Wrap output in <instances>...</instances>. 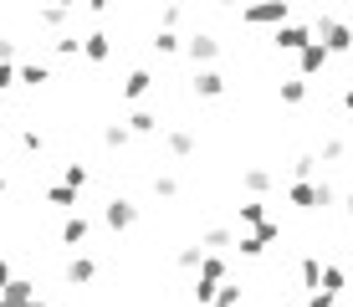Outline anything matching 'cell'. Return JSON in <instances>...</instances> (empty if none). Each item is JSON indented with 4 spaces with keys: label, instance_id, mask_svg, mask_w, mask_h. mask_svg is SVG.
<instances>
[{
    "label": "cell",
    "instance_id": "836d02e7",
    "mask_svg": "<svg viewBox=\"0 0 353 307\" xmlns=\"http://www.w3.org/2000/svg\"><path fill=\"white\" fill-rule=\"evenodd\" d=\"M323 287L338 297V292H343V266H323Z\"/></svg>",
    "mask_w": 353,
    "mask_h": 307
},
{
    "label": "cell",
    "instance_id": "4fadbf2b",
    "mask_svg": "<svg viewBox=\"0 0 353 307\" xmlns=\"http://www.w3.org/2000/svg\"><path fill=\"white\" fill-rule=\"evenodd\" d=\"M164 149L174 154V159H190V154H194V133H190V128H169V133H164Z\"/></svg>",
    "mask_w": 353,
    "mask_h": 307
},
{
    "label": "cell",
    "instance_id": "7402d4cb",
    "mask_svg": "<svg viewBox=\"0 0 353 307\" xmlns=\"http://www.w3.org/2000/svg\"><path fill=\"white\" fill-rule=\"evenodd\" d=\"M200 277H210V281H225V256H221V251H205V261H200Z\"/></svg>",
    "mask_w": 353,
    "mask_h": 307
},
{
    "label": "cell",
    "instance_id": "bcb514c9",
    "mask_svg": "<svg viewBox=\"0 0 353 307\" xmlns=\"http://www.w3.org/2000/svg\"><path fill=\"white\" fill-rule=\"evenodd\" d=\"M52 6H62V10H72V6H77V0H52Z\"/></svg>",
    "mask_w": 353,
    "mask_h": 307
},
{
    "label": "cell",
    "instance_id": "ac0fdd59",
    "mask_svg": "<svg viewBox=\"0 0 353 307\" xmlns=\"http://www.w3.org/2000/svg\"><path fill=\"white\" fill-rule=\"evenodd\" d=\"M41 200H46V205H57V210H77V190H72V184H52Z\"/></svg>",
    "mask_w": 353,
    "mask_h": 307
},
{
    "label": "cell",
    "instance_id": "f35d334b",
    "mask_svg": "<svg viewBox=\"0 0 353 307\" xmlns=\"http://www.w3.org/2000/svg\"><path fill=\"white\" fill-rule=\"evenodd\" d=\"M343 154H348L343 139H323V159H343Z\"/></svg>",
    "mask_w": 353,
    "mask_h": 307
},
{
    "label": "cell",
    "instance_id": "e0dca14e",
    "mask_svg": "<svg viewBox=\"0 0 353 307\" xmlns=\"http://www.w3.org/2000/svg\"><path fill=\"white\" fill-rule=\"evenodd\" d=\"M297 281H302L307 292H318V287H323V261H318V256H302V266H297Z\"/></svg>",
    "mask_w": 353,
    "mask_h": 307
},
{
    "label": "cell",
    "instance_id": "484cf974",
    "mask_svg": "<svg viewBox=\"0 0 353 307\" xmlns=\"http://www.w3.org/2000/svg\"><path fill=\"white\" fill-rule=\"evenodd\" d=\"M261 220H266V200L256 195V200H246V205H241V226H261Z\"/></svg>",
    "mask_w": 353,
    "mask_h": 307
},
{
    "label": "cell",
    "instance_id": "ffe728a7",
    "mask_svg": "<svg viewBox=\"0 0 353 307\" xmlns=\"http://www.w3.org/2000/svg\"><path fill=\"white\" fill-rule=\"evenodd\" d=\"M215 292H221V281H210V277H194V287H190V297L200 302V307H210L215 302Z\"/></svg>",
    "mask_w": 353,
    "mask_h": 307
},
{
    "label": "cell",
    "instance_id": "681fc988",
    "mask_svg": "<svg viewBox=\"0 0 353 307\" xmlns=\"http://www.w3.org/2000/svg\"><path fill=\"white\" fill-rule=\"evenodd\" d=\"M0 195H6V179H0Z\"/></svg>",
    "mask_w": 353,
    "mask_h": 307
},
{
    "label": "cell",
    "instance_id": "d6986e66",
    "mask_svg": "<svg viewBox=\"0 0 353 307\" xmlns=\"http://www.w3.org/2000/svg\"><path fill=\"white\" fill-rule=\"evenodd\" d=\"M282 103H287V108H302V103H307V77H287V82H282Z\"/></svg>",
    "mask_w": 353,
    "mask_h": 307
},
{
    "label": "cell",
    "instance_id": "1f68e13d",
    "mask_svg": "<svg viewBox=\"0 0 353 307\" xmlns=\"http://www.w3.org/2000/svg\"><path fill=\"white\" fill-rule=\"evenodd\" d=\"M88 179H92V175H88V164H67V169H62V184H72V190H82Z\"/></svg>",
    "mask_w": 353,
    "mask_h": 307
},
{
    "label": "cell",
    "instance_id": "30bf717a",
    "mask_svg": "<svg viewBox=\"0 0 353 307\" xmlns=\"http://www.w3.org/2000/svg\"><path fill=\"white\" fill-rule=\"evenodd\" d=\"M82 57H88V61H108V57H113V36L88 31V36H82Z\"/></svg>",
    "mask_w": 353,
    "mask_h": 307
},
{
    "label": "cell",
    "instance_id": "f546056e",
    "mask_svg": "<svg viewBox=\"0 0 353 307\" xmlns=\"http://www.w3.org/2000/svg\"><path fill=\"white\" fill-rule=\"evenodd\" d=\"M236 246H241V256H251V261H256V256H266V241L256 236V230H251V236H241Z\"/></svg>",
    "mask_w": 353,
    "mask_h": 307
},
{
    "label": "cell",
    "instance_id": "8992f818",
    "mask_svg": "<svg viewBox=\"0 0 353 307\" xmlns=\"http://www.w3.org/2000/svg\"><path fill=\"white\" fill-rule=\"evenodd\" d=\"M272 41H276V52H302V46L312 41V26H297V21H282Z\"/></svg>",
    "mask_w": 353,
    "mask_h": 307
},
{
    "label": "cell",
    "instance_id": "44dd1931",
    "mask_svg": "<svg viewBox=\"0 0 353 307\" xmlns=\"http://www.w3.org/2000/svg\"><path fill=\"white\" fill-rule=\"evenodd\" d=\"M241 184H246L251 195H266V190H272V169H246V175H241Z\"/></svg>",
    "mask_w": 353,
    "mask_h": 307
},
{
    "label": "cell",
    "instance_id": "c3c4849f",
    "mask_svg": "<svg viewBox=\"0 0 353 307\" xmlns=\"http://www.w3.org/2000/svg\"><path fill=\"white\" fill-rule=\"evenodd\" d=\"M221 6H246V0H221Z\"/></svg>",
    "mask_w": 353,
    "mask_h": 307
},
{
    "label": "cell",
    "instance_id": "d6a6232c",
    "mask_svg": "<svg viewBox=\"0 0 353 307\" xmlns=\"http://www.w3.org/2000/svg\"><path fill=\"white\" fill-rule=\"evenodd\" d=\"M210 307H241V287H230V281H221V292H215Z\"/></svg>",
    "mask_w": 353,
    "mask_h": 307
},
{
    "label": "cell",
    "instance_id": "d590c367",
    "mask_svg": "<svg viewBox=\"0 0 353 307\" xmlns=\"http://www.w3.org/2000/svg\"><path fill=\"white\" fill-rule=\"evenodd\" d=\"M21 143H26V154H41V149H46V139H41L36 128H21Z\"/></svg>",
    "mask_w": 353,
    "mask_h": 307
},
{
    "label": "cell",
    "instance_id": "2e32d148",
    "mask_svg": "<svg viewBox=\"0 0 353 307\" xmlns=\"http://www.w3.org/2000/svg\"><path fill=\"white\" fill-rule=\"evenodd\" d=\"M88 236H92V226H88L82 215H67V220H62V246H82Z\"/></svg>",
    "mask_w": 353,
    "mask_h": 307
},
{
    "label": "cell",
    "instance_id": "4dcf8cb0",
    "mask_svg": "<svg viewBox=\"0 0 353 307\" xmlns=\"http://www.w3.org/2000/svg\"><path fill=\"white\" fill-rule=\"evenodd\" d=\"M154 195H159V200H174V195H179V179H174V175H154Z\"/></svg>",
    "mask_w": 353,
    "mask_h": 307
},
{
    "label": "cell",
    "instance_id": "52a82bcc",
    "mask_svg": "<svg viewBox=\"0 0 353 307\" xmlns=\"http://www.w3.org/2000/svg\"><path fill=\"white\" fill-rule=\"evenodd\" d=\"M327 57H333V52H327V46L318 41V36H312V41L297 52V67H302V77H318V72L327 67Z\"/></svg>",
    "mask_w": 353,
    "mask_h": 307
},
{
    "label": "cell",
    "instance_id": "9a60e30c",
    "mask_svg": "<svg viewBox=\"0 0 353 307\" xmlns=\"http://www.w3.org/2000/svg\"><path fill=\"white\" fill-rule=\"evenodd\" d=\"M154 52H159V57H174V52H185V36H179L174 26H159V31H154Z\"/></svg>",
    "mask_w": 353,
    "mask_h": 307
},
{
    "label": "cell",
    "instance_id": "ee69618b",
    "mask_svg": "<svg viewBox=\"0 0 353 307\" xmlns=\"http://www.w3.org/2000/svg\"><path fill=\"white\" fill-rule=\"evenodd\" d=\"M343 113H348V118H353V88H348V92H343Z\"/></svg>",
    "mask_w": 353,
    "mask_h": 307
},
{
    "label": "cell",
    "instance_id": "7c38bea8",
    "mask_svg": "<svg viewBox=\"0 0 353 307\" xmlns=\"http://www.w3.org/2000/svg\"><path fill=\"white\" fill-rule=\"evenodd\" d=\"M92 277H97V261H92V256H72V261H67V281H72V287H88Z\"/></svg>",
    "mask_w": 353,
    "mask_h": 307
},
{
    "label": "cell",
    "instance_id": "6da1fadb",
    "mask_svg": "<svg viewBox=\"0 0 353 307\" xmlns=\"http://www.w3.org/2000/svg\"><path fill=\"white\" fill-rule=\"evenodd\" d=\"M287 200L297 205V210H333L338 205V190L327 179H292L287 184Z\"/></svg>",
    "mask_w": 353,
    "mask_h": 307
},
{
    "label": "cell",
    "instance_id": "7a4b0ae2",
    "mask_svg": "<svg viewBox=\"0 0 353 307\" xmlns=\"http://www.w3.org/2000/svg\"><path fill=\"white\" fill-rule=\"evenodd\" d=\"M312 36H318L333 57H348V52H353V31L343 26V21H333V16H318V21H312Z\"/></svg>",
    "mask_w": 353,
    "mask_h": 307
},
{
    "label": "cell",
    "instance_id": "cb8c5ba5",
    "mask_svg": "<svg viewBox=\"0 0 353 307\" xmlns=\"http://www.w3.org/2000/svg\"><path fill=\"white\" fill-rule=\"evenodd\" d=\"M41 82H52V72H46L41 61H26V67H21V88H41Z\"/></svg>",
    "mask_w": 353,
    "mask_h": 307
},
{
    "label": "cell",
    "instance_id": "83f0119b",
    "mask_svg": "<svg viewBox=\"0 0 353 307\" xmlns=\"http://www.w3.org/2000/svg\"><path fill=\"white\" fill-rule=\"evenodd\" d=\"M57 57H82V36L77 31H62V36H57Z\"/></svg>",
    "mask_w": 353,
    "mask_h": 307
},
{
    "label": "cell",
    "instance_id": "4316f807",
    "mask_svg": "<svg viewBox=\"0 0 353 307\" xmlns=\"http://www.w3.org/2000/svg\"><path fill=\"white\" fill-rule=\"evenodd\" d=\"M36 21H41L46 31H62V26H67V10H62V6H46V10H36Z\"/></svg>",
    "mask_w": 353,
    "mask_h": 307
},
{
    "label": "cell",
    "instance_id": "74e56055",
    "mask_svg": "<svg viewBox=\"0 0 353 307\" xmlns=\"http://www.w3.org/2000/svg\"><path fill=\"white\" fill-rule=\"evenodd\" d=\"M307 307H338V297L327 287H318V292H307Z\"/></svg>",
    "mask_w": 353,
    "mask_h": 307
},
{
    "label": "cell",
    "instance_id": "7bdbcfd3",
    "mask_svg": "<svg viewBox=\"0 0 353 307\" xmlns=\"http://www.w3.org/2000/svg\"><path fill=\"white\" fill-rule=\"evenodd\" d=\"M10 277H16V272H10V261H6V256H0V287H6Z\"/></svg>",
    "mask_w": 353,
    "mask_h": 307
},
{
    "label": "cell",
    "instance_id": "60d3db41",
    "mask_svg": "<svg viewBox=\"0 0 353 307\" xmlns=\"http://www.w3.org/2000/svg\"><path fill=\"white\" fill-rule=\"evenodd\" d=\"M82 6H88L92 16H108V10H113V0H82Z\"/></svg>",
    "mask_w": 353,
    "mask_h": 307
},
{
    "label": "cell",
    "instance_id": "d4e9b609",
    "mask_svg": "<svg viewBox=\"0 0 353 307\" xmlns=\"http://www.w3.org/2000/svg\"><path fill=\"white\" fill-rule=\"evenodd\" d=\"M128 139H133L128 123H108V128H103V143H108V149H128Z\"/></svg>",
    "mask_w": 353,
    "mask_h": 307
},
{
    "label": "cell",
    "instance_id": "f1b7e54d",
    "mask_svg": "<svg viewBox=\"0 0 353 307\" xmlns=\"http://www.w3.org/2000/svg\"><path fill=\"white\" fill-rule=\"evenodd\" d=\"M174 261L185 266V272H200V261H205V246H185V251H179Z\"/></svg>",
    "mask_w": 353,
    "mask_h": 307
},
{
    "label": "cell",
    "instance_id": "9c48e42d",
    "mask_svg": "<svg viewBox=\"0 0 353 307\" xmlns=\"http://www.w3.org/2000/svg\"><path fill=\"white\" fill-rule=\"evenodd\" d=\"M31 297H36V287H31L26 277H10L6 287H0V307H21V302H31Z\"/></svg>",
    "mask_w": 353,
    "mask_h": 307
},
{
    "label": "cell",
    "instance_id": "8d00e7d4",
    "mask_svg": "<svg viewBox=\"0 0 353 307\" xmlns=\"http://www.w3.org/2000/svg\"><path fill=\"white\" fill-rule=\"evenodd\" d=\"M16 82H21V67H10V61H0V92H6V88H16Z\"/></svg>",
    "mask_w": 353,
    "mask_h": 307
},
{
    "label": "cell",
    "instance_id": "b9f144b4",
    "mask_svg": "<svg viewBox=\"0 0 353 307\" xmlns=\"http://www.w3.org/2000/svg\"><path fill=\"white\" fill-rule=\"evenodd\" d=\"M0 61H16V41L10 36H0Z\"/></svg>",
    "mask_w": 353,
    "mask_h": 307
},
{
    "label": "cell",
    "instance_id": "7dc6e473",
    "mask_svg": "<svg viewBox=\"0 0 353 307\" xmlns=\"http://www.w3.org/2000/svg\"><path fill=\"white\" fill-rule=\"evenodd\" d=\"M21 307H46V302H41V297H31V302H21Z\"/></svg>",
    "mask_w": 353,
    "mask_h": 307
},
{
    "label": "cell",
    "instance_id": "277c9868",
    "mask_svg": "<svg viewBox=\"0 0 353 307\" xmlns=\"http://www.w3.org/2000/svg\"><path fill=\"white\" fill-rule=\"evenodd\" d=\"M103 226L108 230H133V226H139V205L123 200V195H113V200L103 205Z\"/></svg>",
    "mask_w": 353,
    "mask_h": 307
},
{
    "label": "cell",
    "instance_id": "8fae6325",
    "mask_svg": "<svg viewBox=\"0 0 353 307\" xmlns=\"http://www.w3.org/2000/svg\"><path fill=\"white\" fill-rule=\"evenodd\" d=\"M149 88H154V72H143V67H133L128 77H123V97H128V103L149 97Z\"/></svg>",
    "mask_w": 353,
    "mask_h": 307
},
{
    "label": "cell",
    "instance_id": "603a6c76",
    "mask_svg": "<svg viewBox=\"0 0 353 307\" xmlns=\"http://www.w3.org/2000/svg\"><path fill=\"white\" fill-rule=\"evenodd\" d=\"M230 241H236V236H230L225 226H210V230H205V236H200V246H205V251H225Z\"/></svg>",
    "mask_w": 353,
    "mask_h": 307
},
{
    "label": "cell",
    "instance_id": "5b68a950",
    "mask_svg": "<svg viewBox=\"0 0 353 307\" xmlns=\"http://www.w3.org/2000/svg\"><path fill=\"white\" fill-rule=\"evenodd\" d=\"M185 57L194 61V67H215V57H221V41H215L210 31H194V36H185Z\"/></svg>",
    "mask_w": 353,
    "mask_h": 307
},
{
    "label": "cell",
    "instance_id": "5bb4252c",
    "mask_svg": "<svg viewBox=\"0 0 353 307\" xmlns=\"http://www.w3.org/2000/svg\"><path fill=\"white\" fill-rule=\"evenodd\" d=\"M128 133H133V139H154V133H159V113H149V108H139V113L128 118Z\"/></svg>",
    "mask_w": 353,
    "mask_h": 307
},
{
    "label": "cell",
    "instance_id": "3957f363",
    "mask_svg": "<svg viewBox=\"0 0 353 307\" xmlns=\"http://www.w3.org/2000/svg\"><path fill=\"white\" fill-rule=\"evenodd\" d=\"M241 21H246V26H282L287 0H251V6H241Z\"/></svg>",
    "mask_w": 353,
    "mask_h": 307
},
{
    "label": "cell",
    "instance_id": "ab89813d",
    "mask_svg": "<svg viewBox=\"0 0 353 307\" xmlns=\"http://www.w3.org/2000/svg\"><path fill=\"white\" fill-rule=\"evenodd\" d=\"M179 21H185V6H179V0H174V6H164V26H179Z\"/></svg>",
    "mask_w": 353,
    "mask_h": 307
},
{
    "label": "cell",
    "instance_id": "ba28073f",
    "mask_svg": "<svg viewBox=\"0 0 353 307\" xmlns=\"http://www.w3.org/2000/svg\"><path fill=\"white\" fill-rule=\"evenodd\" d=\"M190 88H194V97H225V77H221L215 67H200Z\"/></svg>",
    "mask_w": 353,
    "mask_h": 307
},
{
    "label": "cell",
    "instance_id": "e575fe53",
    "mask_svg": "<svg viewBox=\"0 0 353 307\" xmlns=\"http://www.w3.org/2000/svg\"><path fill=\"white\" fill-rule=\"evenodd\" d=\"M312 169H318V154H297V164H292V175H297V179H312Z\"/></svg>",
    "mask_w": 353,
    "mask_h": 307
},
{
    "label": "cell",
    "instance_id": "f6af8a7d",
    "mask_svg": "<svg viewBox=\"0 0 353 307\" xmlns=\"http://www.w3.org/2000/svg\"><path fill=\"white\" fill-rule=\"evenodd\" d=\"M343 215L353 220V195H343Z\"/></svg>",
    "mask_w": 353,
    "mask_h": 307
}]
</instances>
